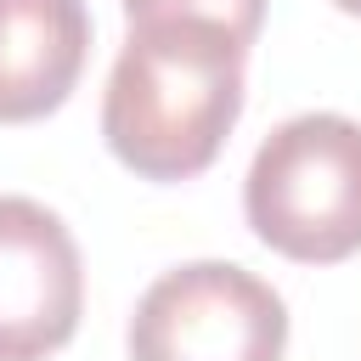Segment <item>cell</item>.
Instances as JSON below:
<instances>
[{
    "instance_id": "7a4b0ae2",
    "label": "cell",
    "mask_w": 361,
    "mask_h": 361,
    "mask_svg": "<svg viewBox=\"0 0 361 361\" xmlns=\"http://www.w3.org/2000/svg\"><path fill=\"white\" fill-rule=\"evenodd\" d=\"M243 214L265 248L299 265L350 259L361 248V124L344 113L276 124L243 175Z\"/></svg>"
},
{
    "instance_id": "277c9868",
    "label": "cell",
    "mask_w": 361,
    "mask_h": 361,
    "mask_svg": "<svg viewBox=\"0 0 361 361\" xmlns=\"http://www.w3.org/2000/svg\"><path fill=\"white\" fill-rule=\"evenodd\" d=\"M85 310L79 243L34 197L0 192V361L56 355Z\"/></svg>"
},
{
    "instance_id": "3957f363",
    "label": "cell",
    "mask_w": 361,
    "mask_h": 361,
    "mask_svg": "<svg viewBox=\"0 0 361 361\" xmlns=\"http://www.w3.org/2000/svg\"><path fill=\"white\" fill-rule=\"evenodd\" d=\"M288 305L231 259L164 271L130 316V361H282Z\"/></svg>"
},
{
    "instance_id": "8992f818",
    "label": "cell",
    "mask_w": 361,
    "mask_h": 361,
    "mask_svg": "<svg viewBox=\"0 0 361 361\" xmlns=\"http://www.w3.org/2000/svg\"><path fill=\"white\" fill-rule=\"evenodd\" d=\"M124 17H130V28H141V23H214L237 45H254V34L265 23V0H124Z\"/></svg>"
},
{
    "instance_id": "6da1fadb",
    "label": "cell",
    "mask_w": 361,
    "mask_h": 361,
    "mask_svg": "<svg viewBox=\"0 0 361 361\" xmlns=\"http://www.w3.org/2000/svg\"><path fill=\"white\" fill-rule=\"evenodd\" d=\"M243 56L214 23H141L118 45L102 135L141 180H186L214 164L243 113Z\"/></svg>"
},
{
    "instance_id": "52a82bcc",
    "label": "cell",
    "mask_w": 361,
    "mask_h": 361,
    "mask_svg": "<svg viewBox=\"0 0 361 361\" xmlns=\"http://www.w3.org/2000/svg\"><path fill=\"white\" fill-rule=\"evenodd\" d=\"M333 6H338V11H355V17H361V0H333Z\"/></svg>"
},
{
    "instance_id": "5b68a950",
    "label": "cell",
    "mask_w": 361,
    "mask_h": 361,
    "mask_svg": "<svg viewBox=\"0 0 361 361\" xmlns=\"http://www.w3.org/2000/svg\"><path fill=\"white\" fill-rule=\"evenodd\" d=\"M90 56L85 0H0V124L45 118L68 102Z\"/></svg>"
}]
</instances>
